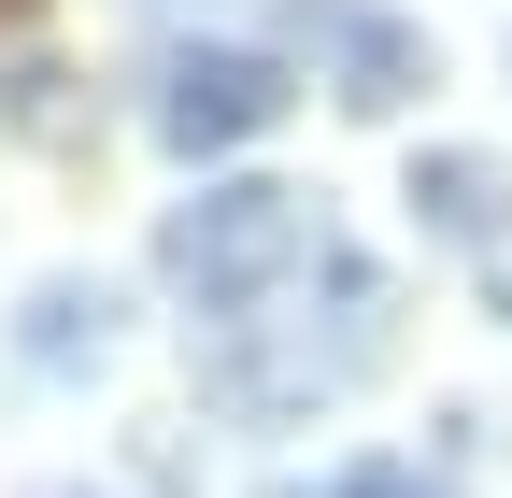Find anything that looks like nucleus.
Wrapping results in <instances>:
<instances>
[{"label": "nucleus", "instance_id": "1", "mask_svg": "<svg viewBox=\"0 0 512 498\" xmlns=\"http://www.w3.org/2000/svg\"><path fill=\"white\" fill-rule=\"evenodd\" d=\"M384 314H399V299H384V271L370 257H342V285H328V328L313 314H285V285L271 299H242V314H214L228 342H214V399L228 413H313V399H342L356 370L384 356Z\"/></svg>", "mask_w": 512, "mask_h": 498}, {"label": "nucleus", "instance_id": "2", "mask_svg": "<svg viewBox=\"0 0 512 498\" xmlns=\"http://www.w3.org/2000/svg\"><path fill=\"white\" fill-rule=\"evenodd\" d=\"M313 257H328V214H313V185H200L171 228H157V271L200 299V314H242V299L299 285Z\"/></svg>", "mask_w": 512, "mask_h": 498}, {"label": "nucleus", "instance_id": "3", "mask_svg": "<svg viewBox=\"0 0 512 498\" xmlns=\"http://www.w3.org/2000/svg\"><path fill=\"white\" fill-rule=\"evenodd\" d=\"M285 57H256V43H185L171 72H157V143L171 157H228L256 129H285Z\"/></svg>", "mask_w": 512, "mask_h": 498}, {"label": "nucleus", "instance_id": "4", "mask_svg": "<svg viewBox=\"0 0 512 498\" xmlns=\"http://www.w3.org/2000/svg\"><path fill=\"white\" fill-rule=\"evenodd\" d=\"M299 43L342 57V100H356V114H399V100L427 86V43H413L399 15H370V0H299Z\"/></svg>", "mask_w": 512, "mask_h": 498}, {"label": "nucleus", "instance_id": "5", "mask_svg": "<svg viewBox=\"0 0 512 498\" xmlns=\"http://www.w3.org/2000/svg\"><path fill=\"white\" fill-rule=\"evenodd\" d=\"M413 214H427L441 242H498V228H512V185H498V157H427V171H413Z\"/></svg>", "mask_w": 512, "mask_h": 498}, {"label": "nucleus", "instance_id": "6", "mask_svg": "<svg viewBox=\"0 0 512 498\" xmlns=\"http://www.w3.org/2000/svg\"><path fill=\"white\" fill-rule=\"evenodd\" d=\"M15 356H29V370H100V356H114V299H100V285H43L29 328H15Z\"/></svg>", "mask_w": 512, "mask_h": 498}, {"label": "nucleus", "instance_id": "7", "mask_svg": "<svg viewBox=\"0 0 512 498\" xmlns=\"http://www.w3.org/2000/svg\"><path fill=\"white\" fill-rule=\"evenodd\" d=\"M313 498H441V484H427L413 456H356V470H328Z\"/></svg>", "mask_w": 512, "mask_h": 498}, {"label": "nucleus", "instance_id": "8", "mask_svg": "<svg viewBox=\"0 0 512 498\" xmlns=\"http://www.w3.org/2000/svg\"><path fill=\"white\" fill-rule=\"evenodd\" d=\"M43 498H72V484H43Z\"/></svg>", "mask_w": 512, "mask_h": 498}]
</instances>
